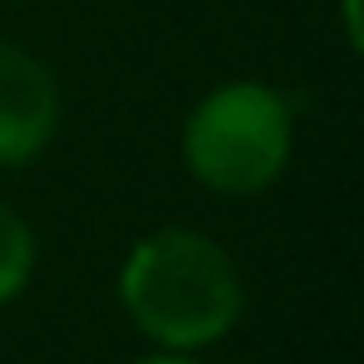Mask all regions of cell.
Here are the masks:
<instances>
[{"instance_id":"obj_1","label":"cell","mask_w":364,"mask_h":364,"mask_svg":"<svg viewBox=\"0 0 364 364\" xmlns=\"http://www.w3.org/2000/svg\"><path fill=\"white\" fill-rule=\"evenodd\" d=\"M120 304L130 324L165 354L220 344L245 314L240 264L200 230L165 225L135 240L120 264Z\"/></svg>"},{"instance_id":"obj_2","label":"cell","mask_w":364,"mask_h":364,"mask_svg":"<svg viewBox=\"0 0 364 364\" xmlns=\"http://www.w3.org/2000/svg\"><path fill=\"white\" fill-rule=\"evenodd\" d=\"M180 155L205 190L259 195L294 155V110L264 80H225L185 115Z\"/></svg>"},{"instance_id":"obj_3","label":"cell","mask_w":364,"mask_h":364,"mask_svg":"<svg viewBox=\"0 0 364 364\" xmlns=\"http://www.w3.org/2000/svg\"><path fill=\"white\" fill-rule=\"evenodd\" d=\"M60 130V85L46 60L0 46V170H21L50 150Z\"/></svg>"},{"instance_id":"obj_4","label":"cell","mask_w":364,"mask_h":364,"mask_svg":"<svg viewBox=\"0 0 364 364\" xmlns=\"http://www.w3.org/2000/svg\"><path fill=\"white\" fill-rule=\"evenodd\" d=\"M31 274H36V235L11 205H0V304H11L31 284Z\"/></svg>"},{"instance_id":"obj_5","label":"cell","mask_w":364,"mask_h":364,"mask_svg":"<svg viewBox=\"0 0 364 364\" xmlns=\"http://www.w3.org/2000/svg\"><path fill=\"white\" fill-rule=\"evenodd\" d=\"M344 36L349 46H359V0H344Z\"/></svg>"},{"instance_id":"obj_6","label":"cell","mask_w":364,"mask_h":364,"mask_svg":"<svg viewBox=\"0 0 364 364\" xmlns=\"http://www.w3.org/2000/svg\"><path fill=\"white\" fill-rule=\"evenodd\" d=\"M135 364H205V359H195V354H150V359H135Z\"/></svg>"}]
</instances>
